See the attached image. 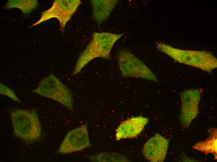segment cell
<instances>
[{"mask_svg": "<svg viewBox=\"0 0 217 162\" xmlns=\"http://www.w3.org/2000/svg\"><path fill=\"white\" fill-rule=\"evenodd\" d=\"M124 33L94 32L92 38L76 61L72 75L78 74L91 61L95 58L110 59V52L115 43Z\"/></svg>", "mask_w": 217, "mask_h": 162, "instance_id": "6da1fadb", "label": "cell"}, {"mask_svg": "<svg viewBox=\"0 0 217 162\" xmlns=\"http://www.w3.org/2000/svg\"><path fill=\"white\" fill-rule=\"evenodd\" d=\"M155 44L159 50L181 64L209 73L217 67L216 57L208 51L180 49L161 42H156Z\"/></svg>", "mask_w": 217, "mask_h": 162, "instance_id": "7a4b0ae2", "label": "cell"}, {"mask_svg": "<svg viewBox=\"0 0 217 162\" xmlns=\"http://www.w3.org/2000/svg\"><path fill=\"white\" fill-rule=\"evenodd\" d=\"M10 117L17 137L27 143L33 142L40 138L41 126L36 109H15L11 112Z\"/></svg>", "mask_w": 217, "mask_h": 162, "instance_id": "3957f363", "label": "cell"}, {"mask_svg": "<svg viewBox=\"0 0 217 162\" xmlns=\"http://www.w3.org/2000/svg\"><path fill=\"white\" fill-rule=\"evenodd\" d=\"M32 92L52 99L73 111V96L70 90L53 74L42 79Z\"/></svg>", "mask_w": 217, "mask_h": 162, "instance_id": "277c9868", "label": "cell"}, {"mask_svg": "<svg viewBox=\"0 0 217 162\" xmlns=\"http://www.w3.org/2000/svg\"><path fill=\"white\" fill-rule=\"evenodd\" d=\"M119 69L122 76L157 82L155 73L142 60L130 51L120 50L117 55Z\"/></svg>", "mask_w": 217, "mask_h": 162, "instance_id": "5b68a950", "label": "cell"}, {"mask_svg": "<svg viewBox=\"0 0 217 162\" xmlns=\"http://www.w3.org/2000/svg\"><path fill=\"white\" fill-rule=\"evenodd\" d=\"M81 3L80 0H55L51 7L42 12L40 19L30 27L37 25L51 19L55 18L58 20L60 30L64 33L67 23Z\"/></svg>", "mask_w": 217, "mask_h": 162, "instance_id": "8992f818", "label": "cell"}, {"mask_svg": "<svg viewBox=\"0 0 217 162\" xmlns=\"http://www.w3.org/2000/svg\"><path fill=\"white\" fill-rule=\"evenodd\" d=\"M92 146L86 123L69 131L56 154H66L82 150Z\"/></svg>", "mask_w": 217, "mask_h": 162, "instance_id": "52a82bcc", "label": "cell"}, {"mask_svg": "<svg viewBox=\"0 0 217 162\" xmlns=\"http://www.w3.org/2000/svg\"><path fill=\"white\" fill-rule=\"evenodd\" d=\"M201 93L198 89L185 90L181 94L182 107L180 114L181 123L188 127L199 112V105Z\"/></svg>", "mask_w": 217, "mask_h": 162, "instance_id": "ba28073f", "label": "cell"}, {"mask_svg": "<svg viewBox=\"0 0 217 162\" xmlns=\"http://www.w3.org/2000/svg\"><path fill=\"white\" fill-rule=\"evenodd\" d=\"M169 140L157 133L149 139L145 143L142 153L148 161L152 162H162L164 161L167 153Z\"/></svg>", "mask_w": 217, "mask_h": 162, "instance_id": "9c48e42d", "label": "cell"}, {"mask_svg": "<svg viewBox=\"0 0 217 162\" xmlns=\"http://www.w3.org/2000/svg\"><path fill=\"white\" fill-rule=\"evenodd\" d=\"M148 122V118L141 116L133 117L123 121L116 130V140L118 141L137 136Z\"/></svg>", "mask_w": 217, "mask_h": 162, "instance_id": "30bf717a", "label": "cell"}, {"mask_svg": "<svg viewBox=\"0 0 217 162\" xmlns=\"http://www.w3.org/2000/svg\"><path fill=\"white\" fill-rule=\"evenodd\" d=\"M119 2L118 0H92L93 18L99 25L106 21L113 8Z\"/></svg>", "mask_w": 217, "mask_h": 162, "instance_id": "8fae6325", "label": "cell"}, {"mask_svg": "<svg viewBox=\"0 0 217 162\" xmlns=\"http://www.w3.org/2000/svg\"><path fill=\"white\" fill-rule=\"evenodd\" d=\"M209 136L205 140L196 143L193 148L206 154H212L217 159V129L211 128L209 130Z\"/></svg>", "mask_w": 217, "mask_h": 162, "instance_id": "7c38bea8", "label": "cell"}, {"mask_svg": "<svg viewBox=\"0 0 217 162\" xmlns=\"http://www.w3.org/2000/svg\"><path fill=\"white\" fill-rule=\"evenodd\" d=\"M37 5L38 2L36 0H9L5 7L8 9L18 8L23 13L27 14L35 9Z\"/></svg>", "mask_w": 217, "mask_h": 162, "instance_id": "4fadbf2b", "label": "cell"}, {"mask_svg": "<svg viewBox=\"0 0 217 162\" xmlns=\"http://www.w3.org/2000/svg\"><path fill=\"white\" fill-rule=\"evenodd\" d=\"M119 155L115 153H101L88 156L89 160L94 162L118 161Z\"/></svg>", "mask_w": 217, "mask_h": 162, "instance_id": "5bb4252c", "label": "cell"}, {"mask_svg": "<svg viewBox=\"0 0 217 162\" xmlns=\"http://www.w3.org/2000/svg\"><path fill=\"white\" fill-rule=\"evenodd\" d=\"M0 94L7 96L16 102H20V100L11 89L0 83Z\"/></svg>", "mask_w": 217, "mask_h": 162, "instance_id": "9a60e30c", "label": "cell"}]
</instances>
